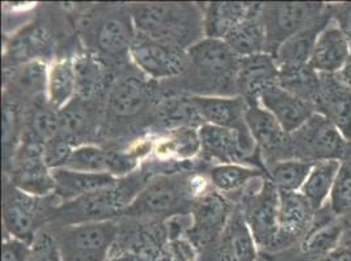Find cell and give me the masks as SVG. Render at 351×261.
Wrapping results in <instances>:
<instances>
[{"mask_svg": "<svg viewBox=\"0 0 351 261\" xmlns=\"http://www.w3.org/2000/svg\"><path fill=\"white\" fill-rule=\"evenodd\" d=\"M210 189L208 176L197 171H161L147 182L123 217L167 221L191 215L194 202Z\"/></svg>", "mask_w": 351, "mask_h": 261, "instance_id": "cell-1", "label": "cell"}, {"mask_svg": "<svg viewBox=\"0 0 351 261\" xmlns=\"http://www.w3.org/2000/svg\"><path fill=\"white\" fill-rule=\"evenodd\" d=\"M239 61L240 58L224 41L204 38L188 50V67L172 81L181 83L184 94L194 89L191 96L234 97L239 96Z\"/></svg>", "mask_w": 351, "mask_h": 261, "instance_id": "cell-2", "label": "cell"}, {"mask_svg": "<svg viewBox=\"0 0 351 261\" xmlns=\"http://www.w3.org/2000/svg\"><path fill=\"white\" fill-rule=\"evenodd\" d=\"M129 10L139 36L186 51L205 38L204 11L194 3H139Z\"/></svg>", "mask_w": 351, "mask_h": 261, "instance_id": "cell-3", "label": "cell"}, {"mask_svg": "<svg viewBox=\"0 0 351 261\" xmlns=\"http://www.w3.org/2000/svg\"><path fill=\"white\" fill-rule=\"evenodd\" d=\"M159 171L148 163L132 174L118 179L112 187L96 191L69 203L59 204L54 209L53 219L60 226L86 222L117 221L123 217L147 182Z\"/></svg>", "mask_w": 351, "mask_h": 261, "instance_id": "cell-4", "label": "cell"}, {"mask_svg": "<svg viewBox=\"0 0 351 261\" xmlns=\"http://www.w3.org/2000/svg\"><path fill=\"white\" fill-rule=\"evenodd\" d=\"M79 30L89 49L88 53L108 67L113 64L118 67L130 59L136 30L129 7L100 4L89 8L79 17Z\"/></svg>", "mask_w": 351, "mask_h": 261, "instance_id": "cell-5", "label": "cell"}, {"mask_svg": "<svg viewBox=\"0 0 351 261\" xmlns=\"http://www.w3.org/2000/svg\"><path fill=\"white\" fill-rule=\"evenodd\" d=\"M159 87L145 74L121 73L110 87L105 101V115L101 133L130 128L138 120L151 119L161 98H158Z\"/></svg>", "mask_w": 351, "mask_h": 261, "instance_id": "cell-6", "label": "cell"}, {"mask_svg": "<svg viewBox=\"0 0 351 261\" xmlns=\"http://www.w3.org/2000/svg\"><path fill=\"white\" fill-rule=\"evenodd\" d=\"M62 261H108L117 241V221L57 225L50 230Z\"/></svg>", "mask_w": 351, "mask_h": 261, "instance_id": "cell-7", "label": "cell"}, {"mask_svg": "<svg viewBox=\"0 0 351 261\" xmlns=\"http://www.w3.org/2000/svg\"><path fill=\"white\" fill-rule=\"evenodd\" d=\"M258 249L276 253L278 241L279 191L266 178L254 179L237 203Z\"/></svg>", "mask_w": 351, "mask_h": 261, "instance_id": "cell-8", "label": "cell"}, {"mask_svg": "<svg viewBox=\"0 0 351 261\" xmlns=\"http://www.w3.org/2000/svg\"><path fill=\"white\" fill-rule=\"evenodd\" d=\"M56 195L46 197L33 196L16 189L10 182L3 195V223L10 238H15L32 246L45 223L53 218Z\"/></svg>", "mask_w": 351, "mask_h": 261, "instance_id": "cell-9", "label": "cell"}, {"mask_svg": "<svg viewBox=\"0 0 351 261\" xmlns=\"http://www.w3.org/2000/svg\"><path fill=\"white\" fill-rule=\"evenodd\" d=\"M201 153L208 160L219 163H237L261 169L266 173L261 153L252 137L247 123L226 128L205 124L199 130Z\"/></svg>", "mask_w": 351, "mask_h": 261, "instance_id": "cell-10", "label": "cell"}, {"mask_svg": "<svg viewBox=\"0 0 351 261\" xmlns=\"http://www.w3.org/2000/svg\"><path fill=\"white\" fill-rule=\"evenodd\" d=\"M290 139L293 159L311 163L341 161L350 146V141L326 118L317 113L293 132Z\"/></svg>", "mask_w": 351, "mask_h": 261, "instance_id": "cell-11", "label": "cell"}, {"mask_svg": "<svg viewBox=\"0 0 351 261\" xmlns=\"http://www.w3.org/2000/svg\"><path fill=\"white\" fill-rule=\"evenodd\" d=\"M329 4L324 3H265L263 20L266 53L274 57L279 46L322 17Z\"/></svg>", "mask_w": 351, "mask_h": 261, "instance_id": "cell-12", "label": "cell"}, {"mask_svg": "<svg viewBox=\"0 0 351 261\" xmlns=\"http://www.w3.org/2000/svg\"><path fill=\"white\" fill-rule=\"evenodd\" d=\"M169 241L165 221L119 218L117 241L112 249L110 259L134 256L143 261H155Z\"/></svg>", "mask_w": 351, "mask_h": 261, "instance_id": "cell-13", "label": "cell"}, {"mask_svg": "<svg viewBox=\"0 0 351 261\" xmlns=\"http://www.w3.org/2000/svg\"><path fill=\"white\" fill-rule=\"evenodd\" d=\"M236 204L218 191L210 189L199 196L191 208V226L185 238L198 253L213 246L234 213Z\"/></svg>", "mask_w": 351, "mask_h": 261, "instance_id": "cell-14", "label": "cell"}, {"mask_svg": "<svg viewBox=\"0 0 351 261\" xmlns=\"http://www.w3.org/2000/svg\"><path fill=\"white\" fill-rule=\"evenodd\" d=\"M134 66L152 81H172L185 72L188 51L136 34L130 49Z\"/></svg>", "mask_w": 351, "mask_h": 261, "instance_id": "cell-15", "label": "cell"}, {"mask_svg": "<svg viewBox=\"0 0 351 261\" xmlns=\"http://www.w3.org/2000/svg\"><path fill=\"white\" fill-rule=\"evenodd\" d=\"M43 146L21 143L14 157L5 167L10 175V183L33 196L46 197L54 195V179L51 170L46 165Z\"/></svg>", "mask_w": 351, "mask_h": 261, "instance_id": "cell-16", "label": "cell"}, {"mask_svg": "<svg viewBox=\"0 0 351 261\" xmlns=\"http://www.w3.org/2000/svg\"><path fill=\"white\" fill-rule=\"evenodd\" d=\"M245 123L261 153L265 169L279 161L293 159L290 135L260 103H249Z\"/></svg>", "mask_w": 351, "mask_h": 261, "instance_id": "cell-17", "label": "cell"}, {"mask_svg": "<svg viewBox=\"0 0 351 261\" xmlns=\"http://www.w3.org/2000/svg\"><path fill=\"white\" fill-rule=\"evenodd\" d=\"M258 247L236 205L217 242L199 253V261H257Z\"/></svg>", "mask_w": 351, "mask_h": 261, "instance_id": "cell-18", "label": "cell"}, {"mask_svg": "<svg viewBox=\"0 0 351 261\" xmlns=\"http://www.w3.org/2000/svg\"><path fill=\"white\" fill-rule=\"evenodd\" d=\"M316 210L300 192L279 191L278 241L276 253L286 252L304 239Z\"/></svg>", "mask_w": 351, "mask_h": 261, "instance_id": "cell-19", "label": "cell"}, {"mask_svg": "<svg viewBox=\"0 0 351 261\" xmlns=\"http://www.w3.org/2000/svg\"><path fill=\"white\" fill-rule=\"evenodd\" d=\"M316 113L326 118L351 143V87L339 73H320Z\"/></svg>", "mask_w": 351, "mask_h": 261, "instance_id": "cell-20", "label": "cell"}, {"mask_svg": "<svg viewBox=\"0 0 351 261\" xmlns=\"http://www.w3.org/2000/svg\"><path fill=\"white\" fill-rule=\"evenodd\" d=\"M345 234L346 225L328 203L316 212L309 232L299 243V252L307 260L322 261L339 246Z\"/></svg>", "mask_w": 351, "mask_h": 261, "instance_id": "cell-21", "label": "cell"}, {"mask_svg": "<svg viewBox=\"0 0 351 261\" xmlns=\"http://www.w3.org/2000/svg\"><path fill=\"white\" fill-rule=\"evenodd\" d=\"M278 76L277 60L269 53L240 58L236 79L237 94L248 103H258L267 89L278 85Z\"/></svg>", "mask_w": 351, "mask_h": 261, "instance_id": "cell-22", "label": "cell"}, {"mask_svg": "<svg viewBox=\"0 0 351 261\" xmlns=\"http://www.w3.org/2000/svg\"><path fill=\"white\" fill-rule=\"evenodd\" d=\"M258 103L277 119L289 135L299 130L311 116L316 114L313 102L296 97L279 85L267 89Z\"/></svg>", "mask_w": 351, "mask_h": 261, "instance_id": "cell-23", "label": "cell"}, {"mask_svg": "<svg viewBox=\"0 0 351 261\" xmlns=\"http://www.w3.org/2000/svg\"><path fill=\"white\" fill-rule=\"evenodd\" d=\"M54 51V38L44 24H34L12 38L7 47L4 70L20 66L32 60L51 59Z\"/></svg>", "mask_w": 351, "mask_h": 261, "instance_id": "cell-24", "label": "cell"}, {"mask_svg": "<svg viewBox=\"0 0 351 261\" xmlns=\"http://www.w3.org/2000/svg\"><path fill=\"white\" fill-rule=\"evenodd\" d=\"M5 90L17 103L20 101H29L33 103L40 98L46 97L49 68L47 64L41 60H32L4 70Z\"/></svg>", "mask_w": 351, "mask_h": 261, "instance_id": "cell-25", "label": "cell"}, {"mask_svg": "<svg viewBox=\"0 0 351 261\" xmlns=\"http://www.w3.org/2000/svg\"><path fill=\"white\" fill-rule=\"evenodd\" d=\"M350 58L349 41L332 20L319 36L309 64L319 73H339Z\"/></svg>", "mask_w": 351, "mask_h": 261, "instance_id": "cell-26", "label": "cell"}, {"mask_svg": "<svg viewBox=\"0 0 351 261\" xmlns=\"http://www.w3.org/2000/svg\"><path fill=\"white\" fill-rule=\"evenodd\" d=\"M152 126L162 132L177 128L199 130L205 122L188 94L162 97L152 118Z\"/></svg>", "mask_w": 351, "mask_h": 261, "instance_id": "cell-27", "label": "cell"}, {"mask_svg": "<svg viewBox=\"0 0 351 261\" xmlns=\"http://www.w3.org/2000/svg\"><path fill=\"white\" fill-rule=\"evenodd\" d=\"M54 179V195L59 204L69 203L82 196L114 186L118 178L108 174H92L75 171L66 167L51 170Z\"/></svg>", "mask_w": 351, "mask_h": 261, "instance_id": "cell-28", "label": "cell"}, {"mask_svg": "<svg viewBox=\"0 0 351 261\" xmlns=\"http://www.w3.org/2000/svg\"><path fill=\"white\" fill-rule=\"evenodd\" d=\"M224 42L230 46L239 58L266 53L263 4H250L247 16L226 37Z\"/></svg>", "mask_w": 351, "mask_h": 261, "instance_id": "cell-29", "label": "cell"}, {"mask_svg": "<svg viewBox=\"0 0 351 261\" xmlns=\"http://www.w3.org/2000/svg\"><path fill=\"white\" fill-rule=\"evenodd\" d=\"M205 124L234 128L245 123L248 102L240 96H191Z\"/></svg>", "mask_w": 351, "mask_h": 261, "instance_id": "cell-30", "label": "cell"}, {"mask_svg": "<svg viewBox=\"0 0 351 261\" xmlns=\"http://www.w3.org/2000/svg\"><path fill=\"white\" fill-rule=\"evenodd\" d=\"M207 176L213 189L237 205L250 183L257 178H267V174L261 169L247 165L217 163L207 170Z\"/></svg>", "mask_w": 351, "mask_h": 261, "instance_id": "cell-31", "label": "cell"}, {"mask_svg": "<svg viewBox=\"0 0 351 261\" xmlns=\"http://www.w3.org/2000/svg\"><path fill=\"white\" fill-rule=\"evenodd\" d=\"M201 139L198 130L177 128L167 130L154 139L152 153L164 163H186L201 153Z\"/></svg>", "mask_w": 351, "mask_h": 261, "instance_id": "cell-32", "label": "cell"}, {"mask_svg": "<svg viewBox=\"0 0 351 261\" xmlns=\"http://www.w3.org/2000/svg\"><path fill=\"white\" fill-rule=\"evenodd\" d=\"M332 21V11L330 4L324 15L315 21L313 24L308 25L307 28L300 30L286 42L280 44L278 50L274 54V58L279 66L287 64H306L309 63L315 44L317 42L319 36L322 30L325 29Z\"/></svg>", "mask_w": 351, "mask_h": 261, "instance_id": "cell-33", "label": "cell"}, {"mask_svg": "<svg viewBox=\"0 0 351 261\" xmlns=\"http://www.w3.org/2000/svg\"><path fill=\"white\" fill-rule=\"evenodd\" d=\"M249 8V3H210L204 10L205 38L224 41L234 27L247 16Z\"/></svg>", "mask_w": 351, "mask_h": 261, "instance_id": "cell-34", "label": "cell"}, {"mask_svg": "<svg viewBox=\"0 0 351 261\" xmlns=\"http://www.w3.org/2000/svg\"><path fill=\"white\" fill-rule=\"evenodd\" d=\"M76 97V72L73 59L60 58L49 67L46 100L60 111Z\"/></svg>", "mask_w": 351, "mask_h": 261, "instance_id": "cell-35", "label": "cell"}, {"mask_svg": "<svg viewBox=\"0 0 351 261\" xmlns=\"http://www.w3.org/2000/svg\"><path fill=\"white\" fill-rule=\"evenodd\" d=\"M341 161H322L313 165L300 193L307 199L317 212L329 203L330 193L335 187Z\"/></svg>", "mask_w": 351, "mask_h": 261, "instance_id": "cell-36", "label": "cell"}, {"mask_svg": "<svg viewBox=\"0 0 351 261\" xmlns=\"http://www.w3.org/2000/svg\"><path fill=\"white\" fill-rule=\"evenodd\" d=\"M278 85L296 97L315 102L320 89V73L309 63L279 66Z\"/></svg>", "mask_w": 351, "mask_h": 261, "instance_id": "cell-37", "label": "cell"}, {"mask_svg": "<svg viewBox=\"0 0 351 261\" xmlns=\"http://www.w3.org/2000/svg\"><path fill=\"white\" fill-rule=\"evenodd\" d=\"M315 163L307 161H279L266 167L267 179L282 192H300Z\"/></svg>", "mask_w": 351, "mask_h": 261, "instance_id": "cell-38", "label": "cell"}, {"mask_svg": "<svg viewBox=\"0 0 351 261\" xmlns=\"http://www.w3.org/2000/svg\"><path fill=\"white\" fill-rule=\"evenodd\" d=\"M329 205L345 225L351 221V143L345 157L341 160Z\"/></svg>", "mask_w": 351, "mask_h": 261, "instance_id": "cell-39", "label": "cell"}, {"mask_svg": "<svg viewBox=\"0 0 351 261\" xmlns=\"http://www.w3.org/2000/svg\"><path fill=\"white\" fill-rule=\"evenodd\" d=\"M29 261H62L53 232L45 228L32 245Z\"/></svg>", "mask_w": 351, "mask_h": 261, "instance_id": "cell-40", "label": "cell"}, {"mask_svg": "<svg viewBox=\"0 0 351 261\" xmlns=\"http://www.w3.org/2000/svg\"><path fill=\"white\" fill-rule=\"evenodd\" d=\"M155 261H199V253L186 238L169 241Z\"/></svg>", "mask_w": 351, "mask_h": 261, "instance_id": "cell-41", "label": "cell"}, {"mask_svg": "<svg viewBox=\"0 0 351 261\" xmlns=\"http://www.w3.org/2000/svg\"><path fill=\"white\" fill-rule=\"evenodd\" d=\"M73 150V146L62 136H58L44 146L43 153H44L45 162L50 170L64 167Z\"/></svg>", "mask_w": 351, "mask_h": 261, "instance_id": "cell-42", "label": "cell"}, {"mask_svg": "<svg viewBox=\"0 0 351 261\" xmlns=\"http://www.w3.org/2000/svg\"><path fill=\"white\" fill-rule=\"evenodd\" d=\"M32 246L15 238L7 236L3 242L1 261H29Z\"/></svg>", "mask_w": 351, "mask_h": 261, "instance_id": "cell-43", "label": "cell"}, {"mask_svg": "<svg viewBox=\"0 0 351 261\" xmlns=\"http://www.w3.org/2000/svg\"><path fill=\"white\" fill-rule=\"evenodd\" d=\"M332 20L349 41L351 49V1L330 4Z\"/></svg>", "mask_w": 351, "mask_h": 261, "instance_id": "cell-44", "label": "cell"}, {"mask_svg": "<svg viewBox=\"0 0 351 261\" xmlns=\"http://www.w3.org/2000/svg\"><path fill=\"white\" fill-rule=\"evenodd\" d=\"M322 261H351V232L345 234L339 246Z\"/></svg>", "mask_w": 351, "mask_h": 261, "instance_id": "cell-45", "label": "cell"}, {"mask_svg": "<svg viewBox=\"0 0 351 261\" xmlns=\"http://www.w3.org/2000/svg\"><path fill=\"white\" fill-rule=\"evenodd\" d=\"M339 74L342 76V79L351 87V58L350 60L348 61V64L345 66V68L339 72Z\"/></svg>", "mask_w": 351, "mask_h": 261, "instance_id": "cell-46", "label": "cell"}, {"mask_svg": "<svg viewBox=\"0 0 351 261\" xmlns=\"http://www.w3.org/2000/svg\"><path fill=\"white\" fill-rule=\"evenodd\" d=\"M108 261H143L138 258H134V256H121V258H112Z\"/></svg>", "mask_w": 351, "mask_h": 261, "instance_id": "cell-47", "label": "cell"}, {"mask_svg": "<svg viewBox=\"0 0 351 261\" xmlns=\"http://www.w3.org/2000/svg\"><path fill=\"white\" fill-rule=\"evenodd\" d=\"M304 261H309V260H307V259H304Z\"/></svg>", "mask_w": 351, "mask_h": 261, "instance_id": "cell-48", "label": "cell"}]
</instances>
